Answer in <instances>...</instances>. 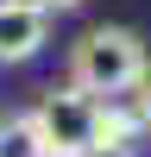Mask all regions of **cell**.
<instances>
[{
	"instance_id": "3",
	"label": "cell",
	"mask_w": 151,
	"mask_h": 157,
	"mask_svg": "<svg viewBox=\"0 0 151 157\" xmlns=\"http://www.w3.org/2000/svg\"><path fill=\"white\" fill-rule=\"evenodd\" d=\"M50 38V13L38 0H0V63H25Z\"/></svg>"
},
{
	"instance_id": "5",
	"label": "cell",
	"mask_w": 151,
	"mask_h": 157,
	"mask_svg": "<svg viewBox=\"0 0 151 157\" xmlns=\"http://www.w3.org/2000/svg\"><path fill=\"white\" fill-rule=\"evenodd\" d=\"M0 157H44V138H38L32 113H6L0 120Z\"/></svg>"
},
{
	"instance_id": "1",
	"label": "cell",
	"mask_w": 151,
	"mask_h": 157,
	"mask_svg": "<svg viewBox=\"0 0 151 157\" xmlns=\"http://www.w3.org/2000/svg\"><path fill=\"white\" fill-rule=\"evenodd\" d=\"M69 82L82 88V94H126V88L145 82V38L132 32V25H88L82 38H76L69 50Z\"/></svg>"
},
{
	"instance_id": "6",
	"label": "cell",
	"mask_w": 151,
	"mask_h": 157,
	"mask_svg": "<svg viewBox=\"0 0 151 157\" xmlns=\"http://www.w3.org/2000/svg\"><path fill=\"white\" fill-rule=\"evenodd\" d=\"M132 113H138V132H151V69H145V82H138V107Z\"/></svg>"
},
{
	"instance_id": "7",
	"label": "cell",
	"mask_w": 151,
	"mask_h": 157,
	"mask_svg": "<svg viewBox=\"0 0 151 157\" xmlns=\"http://www.w3.org/2000/svg\"><path fill=\"white\" fill-rule=\"evenodd\" d=\"M44 13H63V6H82V0H38Z\"/></svg>"
},
{
	"instance_id": "2",
	"label": "cell",
	"mask_w": 151,
	"mask_h": 157,
	"mask_svg": "<svg viewBox=\"0 0 151 157\" xmlns=\"http://www.w3.org/2000/svg\"><path fill=\"white\" fill-rule=\"evenodd\" d=\"M95 113H101V101L95 94H82L76 82H63V88H50L44 101H38V138H44V157H88L95 151Z\"/></svg>"
},
{
	"instance_id": "4",
	"label": "cell",
	"mask_w": 151,
	"mask_h": 157,
	"mask_svg": "<svg viewBox=\"0 0 151 157\" xmlns=\"http://www.w3.org/2000/svg\"><path fill=\"white\" fill-rule=\"evenodd\" d=\"M132 138H138V113L120 107V101H101V113H95V151L88 157H126Z\"/></svg>"
}]
</instances>
